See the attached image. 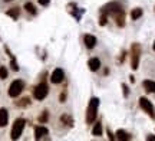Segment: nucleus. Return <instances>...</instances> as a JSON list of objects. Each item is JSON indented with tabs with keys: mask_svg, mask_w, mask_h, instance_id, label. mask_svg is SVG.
<instances>
[{
	"mask_svg": "<svg viewBox=\"0 0 155 141\" xmlns=\"http://www.w3.org/2000/svg\"><path fill=\"white\" fill-rule=\"evenodd\" d=\"M23 88H25L23 81H20V79L13 81V82H12V85H10V88H9V95H10L12 98H16V96L20 95V92L23 91Z\"/></svg>",
	"mask_w": 155,
	"mask_h": 141,
	"instance_id": "nucleus-3",
	"label": "nucleus"
},
{
	"mask_svg": "<svg viewBox=\"0 0 155 141\" xmlns=\"http://www.w3.org/2000/svg\"><path fill=\"white\" fill-rule=\"evenodd\" d=\"M62 123H69V124L72 125V118L69 117V115H62Z\"/></svg>",
	"mask_w": 155,
	"mask_h": 141,
	"instance_id": "nucleus-19",
	"label": "nucleus"
},
{
	"mask_svg": "<svg viewBox=\"0 0 155 141\" xmlns=\"http://www.w3.org/2000/svg\"><path fill=\"white\" fill-rule=\"evenodd\" d=\"M46 119H48V112L42 114V115H40V117H39V121H40V123H45V121H46Z\"/></svg>",
	"mask_w": 155,
	"mask_h": 141,
	"instance_id": "nucleus-22",
	"label": "nucleus"
},
{
	"mask_svg": "<svg viewBox=\"0 0 155 141\" xmlns=\"http://www.w3.org/2000/svg\"><path fill=\"white\" fill-rule=\"evenodd\" d=\"M63 78H65V72H63V69H61V68L55 69V71L52 72V75H50L52 84H61L62 81H63Z\"/></svg>",
	"mask_w": 155,
	"mask_h": 141,
	"instance_id": "nucleus-7",
	"label": "nucleus"
},
{
	"mask_svg": "<svg viewBox=\"0 0 155 141\" xmlns=\"http://www.w3.org/2000/svg\"><path fill=\"white\" fill-rule=\"evenodd\" d=\"M99 25H106V15L105 13H102V16H101V19H99Z\"/></svg>",
	"mask_w": 155,
	"mask_h": 141,
	"instance_id": "nucleus-21",
	"label": "nucleus"
},
{
	"mask_svg": "<svg viewBox=\"0 0 155 141\" xmlns=\"http://www.w3.org/2000/svg\"><path fill=\"white\" fill-rule=\"evenodd\" d=\"M48 92H49V88H48V85L45 84V82H42V84H39L38 86L35 88L33 96L36 98V99H39V101H42L43 98H46Z\"/></svg>",
	"mask_w": 155,
	"mask_h": 141,
	"instance_id": "nucleus-4",
	"label": "nucleus"
},
{
	"mask_svg": "<svg viewBox=\"0 0 155 141\" xmlns=\"http://www.w3.org/2000/svg\"><path fill=\"white\" fill-rule=\"evenodd\" d=\"M147 140L148 141H155V136H148L147 137Z\"/></svg>",
	"mask_w": 155,
	"mask_h": 141,
	"instance_id": "nucleus-25",
	"label": "nucleus"
},
{
	"mask_svg": "<svg viewBox=\"0 0 155 141\" xmlns=\"http://www.w3.org/2000/svg\"><path fill=\"white\" fill-rule=\"evenodd\" d=\"M116 138H118V140H131V136L128 134L127 131L118 130L116 131Z\"/></svg>",
	"mask_w": 155,
	"mask_h": 141,
	"instance_id": "nucleus-13",
	"label": "nucleus"
},
{
	"mask_svg": "<svg viewBox=\"0 0 155 141\" xmlns=\"http://www.w3.org/2000/svg\"><path fill=\"white\" fill-rule=\"evenodd\" d=\"M12 69L13 71H19V66H17V63H16V59L12 56Z\"/></svg>",
	"mask_w": 155,
	"mask_h": 141,
	"instance_id": "nucleus-20",
	"label": "nucleus"
},
{
	"mask_svg": "<svg viewBox=\"0 0 155 141\" xmlns=\"http://www.w3.org/2000/svg\"><path fill=\"white\" fill-rule=\"evenodd\" d=\"M132 61H131V65H132V69H138V63H139V55H141V48H139L138 43H134L132 45Z\"/></svg>",
	"mask_w": 155,
	"mask_h": 141,
	"instance_id": "nucleus-6",
	"label": "nucleus"
},
{
	"mask_svg": "<svg viewBox=\"0 0 155 141\" xmlns=\"http://www.w3.org/2000/svg\"><path fill=\"white\" fill-rule=\"evenodd\" d=\"M88 66L91 71H98L101 66V61L98 59V58H92V59H89V62H88Z\"/></svg>",
	"mask_w": 155,
	"mask_h": 141,
	"instance_id": "nucleus-10",
	"label": "nucleus"
},
{
	"mask_svg": "<svg viewBox=\"0 0 155 141\" xmlns=\"http://www.w3.org/2000/svg\"><path fill=\"white\" fill-rule=\"evenodd\" d=\"M38 2H39V3H40L42 6H46V5H49L50 0H38Z\"/></svg>",
	"mask_w": 155,
	"mask_h": 141,
	"instance_id": "nucleus-23",
	"label": "nucleus"
},
{
	"mask_svg": "<svg viewBox=\"0 0 155 141\" xmlns=\"http://www.w3.org/2000/svg\"><path fill=\"white\" fill-rule=\"evenodd\" d=\"M98 107H99V99L98 98H92L89 101L88 105V111H86V123L92 124L96 118V114H98Z\"/></svg>",
	"mask_w": 155,
	"mask_h": 141,
	"instance_id": "nucleus-1",
	"label": "nucleus"
},
{
	"mask_svg": "<svg viewBox=\"0 0 155 141\" xmlns=\"http://www.w3.org/2000/svg\"><path fill=\"white\" fill-rule=\"evenodd\" d=\"M92 136H95V137L102 136V124H101V123H96V124H95L94 130H92Z\"/></svg>",
	"mask_w": 155,
	"mask_h": 141,
	"instance_id": "nucleus-14",
	"label": "nucleus"
},
{
	"mask_svg": "<svg viewBox=\"0 0 155 141\" xmlns=\"http://www.w3.org/2000/svg\"><path fill=\"white\" fill-rule=\"evenodd\" d=\"M9 121V114L5 108H0V127H5Z\"/></svg>",
	"mask_w": 155,
	"mask_h": 141,
	"instance_id": "nucleus-11",
	"label": "nucleus"
},
{
	"mask_svg": "<svg viewBox=\"0 0 155 141\" xmlns=\"http://www.w3.org/2000/svg\"><path fill=\"white\" fill-rule=\"evenodd\" d=\"M144 88L147 92H154L155 94V82L154 81H144Z\"/></svg>",
	"mask_w": 155,
	"mask_h": 141,
	"instance_id": "nucleus-12",
	"label": "nucleus"
},
{
	"mask_svg": "<svg viewBox=\"0 0 155 141\" xmlns=\"http://www.w3.org/2000/svg\"><path fill=\"white\" fill-rule=\"evenodd\" d=\"M25 9L28 10V13H32V15H36V9H35L33 3H30V2H28V3L25 5Z\"/></svg>",
	"mask_w": 155,
	"mask_h": 141,
	"instance_id": "nucleus-17",
	"label": "nucleus"
},
{
	"mask_svg": "<svg viewBox=\"0 0 155 141\" xmlns=\"http://www.w3.org/2000/svg\"><path fill=\"white\" fill-rule=\"evenodd\" d=\"M5 2H10V0H5Z\"/></svg>",
	"mask_w": 155,
	"mask_h": 141,
	"instance_id": "nucleus-27",
	"label": "nucleus"
},
{
	"mask_svg": "<svg viewBox=\"0 0 155 141\" xmlns=\"http://www.w3.org/2000/svg\"><path fill=\"white\" fill-rule=\"evenodd\" d=\"M122 89H124V95L128 96V86L127 85H122Z\"/></svg>",
	"mask_w": 155,
	"mask_h": 141,
	"instance_id": "nucleus-24",
	"label": "nucleus"
},
{
	"mask_svg": "<svg viewBox=\"0 0 155 141\" xmlns=\"http://www.w3.org/2000/svg\"><path fill=\"white\" fill-rule=\"evenodd\" d=\"M25 125H26V121L23 118H17L13 124V128H12V140H17L19 137L22 136L23 130H25Z\"/></svg>",
	"mask_w": 155,
	"mask_h": 141,
	"instance_id": "nucleus-2",
	"label": "nucleus"
},
{
	"mask_svg": "<svg viewBox=\"0 0 155 141\" xmlns=\"http://www.w3.org/2000/svg\"><path fill=\"white\" fill-rule=\"evenodd\" d=\"M7 78V68L6 66H0V79Z\"/></svg>",
	"mask_w": 155,
	"mask_h": 141,
	"instance_id": "nucleus-18",
	"label": "nucleus"
},
{
	"mask_svg": "<svg viewBox=\"0 0 155 141\" xmlns=\"http://www.w3.org/2000/svg\"><path fill=\"white\" fill-rule=\"evenodd\" d=\"M48 128L46 127H43V125H39V127H36L35 128V138L36 140H42L45 136H48Z\"/></svg>",
	"mask_w": 155,
	"mask_h": 141,
	"instance_id": "nucleus-9",
	"label": "nucleus"
},
{
	"mask_svg": "<svg viewBox=\"0 0 155 141\" xmlns=\"http://www.w3.org/2000/svg\"><path fill=\"white\" fill-rule=\"evenodd\" d=\"M152 48H154V51H155V42H154V46H152Z\"/></svg>",
	"mask_w": 155,
	"mask_h": 141,
	"instance_id": "nucleus-26",
	"label": "nucleus"
},
{
	"mask_svg": "<svg viewBox=\"0 0 155 141\" xmlns=\"http://www.w3.org/2000/svg\"><path fill=\"white\" fill-rule=\"evenodd\" d=\"M19 13H20V9H19V7H13V9H10V10L7 12V15L10 17H13L15 20L19 17Z\"/></svg>",
	"mask_w": 155,
	"mask_h": 141,
	"instance_id": "nucleus-16",
	"label": "nucleus"
},
{
	"mask_svg": "<svg viewBox=\"0 0 155 141\" xmlns=\"http://www.w3.org/2000/svg\"><path fill=\"white\" fill-rule=\"evenodd\" d=\"M139 105H141V108L144 109L145 112L150 115L151 118H155V112H154V107H152V104H151L145 96H142V98H139Z\"/></svg>",
	"mask_w": 155,
	"mask_h": 141,
	"instance_id": "nucleus-5",
	"label": "nucleus"
},
{
	"mask_svg": "<svg viewBox=\"0 0 155 141\" xmlns=\"http://www.w3.org/2000/svg\"><path fill=\"white\" fill-rule=\"evenodd\" d=\"M83 43H85V46L88 49H94L95 45H96V38L94 35H85L83 36Z\"/></svg>",
	"mask_w": 155,
	"mask_h": 141,
	"instance_id": "nucleus-8",
	"label": "nucleus"
},
{
	"mask_svg": "<svg viewBox=\"0 0 155 141\" xmlns=\"http://www.w3.org/2000/svg\"><path fill=\"white\" fill-rule=\"evenodd\" d=\"M141 16H142V9H139V7H137V9H134V10L131 12L132 20H137V19H139Z\"/></svg>",
	"mask_w": 155,
	"mask_h": 141,
	"instance_id": "nucleus-15",
	"label": "nucleus"
}]
</instances>
